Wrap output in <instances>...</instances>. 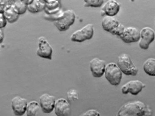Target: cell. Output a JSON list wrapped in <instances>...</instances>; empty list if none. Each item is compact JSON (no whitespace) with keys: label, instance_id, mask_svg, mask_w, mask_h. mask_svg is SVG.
Instances as JSON below:
<instances>
[{"label":"cell","instance_id":"7c38bea8","mask_svg":"<svg viewBox=\"0 0 155 116\" xmlns=\"http://www.w3.org/2000/svg\"><path fill=\"white\" fill-rule=\"evenodd\" d=\"M27 100L20 96H16L11 101V106L16 116H22L25 114L28 105Z\"/></svg>","mask_w":155,"mask_h":116},{"label":"cell","instance_id":"e0dca14e","mask_svg":"<svg viewBox=\"0 0 155 116\" xmlns=\"http://www.w3.org/2000/svg\"><path fill=\"white\" fill-rule=\"evenodd\" d=\"M46 4L41 0H33L27 5V10L32 13H37L44 10Z\"/></svg>","mask_w":155,"mask_h":116},{"label":"cell","instance_id":"9c48e42d","mask_svg":"<svg viewBox=\"0 0 155 116\" xmlns=\"http://www.w3.org/2000/svg\"><path fill=\"white\" fill-rule=\"evenodd\" d=\"M145 87V85L139 80H132L124 85L121 88L123 94L130 93L133 95H137Z\"/></svg>","mask_w":155,"mask_h":116},{"label":"cell","instance_id":"9a60e30c","mask_svg":"<svg viewBox=\"0 0 155 116\" xmlns=\"http://www.w3.org/2000/svg\"><path fill=\"white\" fill-rule=\"evenodd\" d=\"M120 24L119 22L114 17L109 16L105 17L102 21V26L103 29L111 34Z\"/></svg>","mask_w":155,"mask_h":116},{"label":"cell","instance_id":"52a82bcc","mask_svg":"<svg viewBox=\"0 0 155 116\" xmlns=\"http://www.w3.org/2000/svg\"><path fill=\"white\" fill-rule=\"evenodd\" d=\"M155 38V31L152 28L149 27L143 28L140 31V38L139 43L140 48L142 49L147 50Z\"/></svg>","mask_w":155,"mask_h":116},{"label":"cell","instance_id":"5bb4252c","mask_svg":"<svg viewBox=\"0 0 155 116\" xmlns=\"http://www.w3.org/2000/svg\"><path fill=\"white\" fill-rule=\"evenodd\" d=\"M120 8V4L116 0H108L102 7L101 11L107 16L114 17L119 13Z\"/></svg>","mask_w":155,"mask_h":116},{"label":"cell","instance_id":"6da1fadb","mask_svg":"<svg viewBox=\"0 0 155 116\" xmlns=\"http://www.w3.org/2000/svg\"><path fill=\"white\" fill-rule=\"evenodd\" d=\"M147 107L141 101L131 102L123 105L119 110V116H143L147 114Z\"/></svg>","mask_w":155,"mask_h":116},{"label":"cell","instance_id":"cb8c5ba5","mask_svg":"<svg viewBox=\"0 0 155 116\" xmlns=\"http://www.w3.org/2000/svg\"><path fill=\"white\" fill-rule=\"evenodd\" d=\"M13 0H0V13L3 11L5 6L13 4Z\"/></svg>","mask_w":155,"mask_h":116},{"label":"cell","instance_id":"f546056e","mask_svg":"<svg viewBox=\"0 0 155 116\" xmlns=\"http://www.w3.org/2000/svg\"><path fill=\"white\" fill-rule=\"evenodd\" d=\"M23 1L24 0H13V2H18V1Z\"/></svg>","mask_w":155,"mask_h":116},{"label":"cell","instance_id":"d6986e66","mask_svg":"<svg viewBox=\"0 0 155 116\" xmlns=\"http://www.w3.org/2000/svg\"><path fill=\"white\" fill-rule=\"evenodd\" d=\"M40 105L38 102L32 101L28 104L26 109V115L34 116L36 115L40 110Z\"/></svg>","mask_w":155,"mask_h":116},{"label":"cell","instance_id":"2e32d148","mask_svg":"<svg viewBox=\"0 0 155 116\" xmlns=\"http://www.w3.org/2000/svg\"><path fill=\"white\" fill-rule=\"evenodd\" d=\"M2 13H3L7 21L11 23L16 22L18 19L20 15L18 13H16L13 8L12 4L5 6Z\"/></svg>","mask_w":155,"mask_h":116},{"label":"cell","instance_id":"603a6c76","mask_svg":"<svg viewBox=\"0 0 155 116\" xmlns=\"http://www.w3.org/2000/svg\"><path fill=\"white\" fill-rule=\"evenodd\" d=\"M125 28V27L124 25H123L121 23H120L119 25H118V27L113 31V32L111 34L114 35L118 36L120 37L123 32Z\"/></svg>","mask_w":155,"mask_h":116},{"label":"cell","instance_id":"ac0fdd59","mask_svg":"<svg viewBox=\"0 0 155 116\" xmlns=\"http://www.w3.org/2000/svg\"><path fill=\"white\" fill-rule=\"evenodd\" d=\"M143 69L147 75L155 76V58L147 59L143 64Z\"/></svg>","mask_w":155,"mask_h":116},{"label":"cell","instance_id":"5b68a950","mask_svg":"<svg viewBox=\"0 0 155 116\" xmlns=\"http://www.w3.org/2000/svg\"><path fill=\"white\" fill-rule=\"evenodd\" d=\"M94 33L93 24H87L81 29L74 31L71 35L70 39L73 41L82 42L92 38Z\"/></svg>","mask_w":155,"mask_h":116},{"label":"cell","instance_id":"484cf974","mask_svg":"<svg viewBox=\"0 0 155 116\" xmlns=\"http://www.w3.org/2000/svg\"><path fill=\"white\" fill-rule=\"evenodd\" d=\"M7 20L4 15L3 13H0V28L5 27L7 24Z\"/></svg>","mask_w":155,"mask_h":116},{"label":"cell","instance_id":"d4e9b609","mask_svg":"<svg viewBox=\"0 0 155 116\" xmlns=\"http://www.w3.org/2000/svg\"><path fill=\"white\" fill-rule=\"evenodd\" d=\"M83 116H99L101 115L100 113L95 109H90L84 113Z\"/></svg>","mask_w":155,"mask_h":116},{"label":"cell","instance_id":"8fae6325","mask_svg":"<svg viewBox=\"0 0 155 116\" xmlns=\"http://www.w3.org/2000/svg\"><path fill=\"white\" fill-rule=\"evenodd\" d=\"M106 65V62L100 58H95L91 60L90 63V68L94 77H102L104 74Z\"/></svg>","mask_w":155,"mask_h":116},{"label":"cell","instance_id":"44dd1931","mask_svg":"<svg viewBox=\"0 0 155 116\" xmlns=\"http://www.w3.org/2000/svg\"><path fill=\"white\" fill-rule=\"evenodd\" d=\"M104 0H84L85 7H100L104 3Z\"/></svg>","mask_w":155,"mask_h":116},{"label":"cell","instance_id":"f1b7e54d","mask_svg":"<svg viewBox=\"0 0 155 116\" xmlns=\"http://www.w3.org/2000/svg\"><path fill=\"white\" fill-rule=\"evenodd\" d=\"M33 0H24L23 2H25L26 4H29V3H31Z\"/></svg>","mask_w":155,"mask_h":116},{"label":"cell","instance_id":"ba28073f","mask_svg":"<svg viewBox=\"0 0 155 116\" xmlns=\"http://www.w3.org/2000/svg\"><path fill=\"white\" fill-rule=\"evenodd\" d=\"M120 37L126 43L137 42L140 38V31L136 27H125Z\"/></svg>","mask_w":155,"mask_h":116},{"label":"cell","instance_id":"4316f807","mask_svg":"<svg viewBox=\"0 0 155 116\" xmlns=\"http://www.w3.org/2000/svg\"><path fill=\"white\" fill-rule=\"evenodd\" d=\"M0 35H1V43H2V42L3 40L4 36L3 31L2 28H1V33H0Z\"/></svg>","mask_w":155,"mask_h":116},{"label":"cell","instance_id":"277c9868","mask_svg":"<svg viewBox=\"0 0 155 116\" xmlns=\"http://www.w3.org/2000/svg\"><path fill=\"white\" fill-rule=\"evenodd\" d=\"M75 14L71 9L64 11L61 17L54 22V24L60 31H67L75 21Z\"/></svg>","mask_w":155,"mask_h":116},{"label":"cell","instance_id":"7a4b0ae2","mask_svg":"<svg viewBox=\"0 0 155 116\" xmlns=\"http://www.w3.org/2000/svg\"><path fill=\"white\" fill-rule=\"evenodd\" d=\"M117 65L125 75L135 76L138 72L137 68L127 54H122L118 57Z\"/></svg>","mask_w":155,"mask_h":116},{"label":"cell","instance_id":"83f0119b","mask_svg":"<svg viewBox=\"0 0 155 116\" xmlns=\"http://www.w3.org/2000/svg\"><path fill=\"white\" fill-rule=\"evenodd\" d=\"M45 3H49L53 2H55L57 0H44Z\"/></svg>","mask_w":155,"mask_h":116},{"label":"cell","instance_id":"7402d4cb","mask_svg":"<svg viewBox=\"0 0 155 116\" xmlns=\"http://www.w3.org/2000/svg\"><path fill=\"white\" fill-rule=\"evenodd\" d=\"M67 100L69 102L77 101L79 98V94L77 90L74 89H71L69 90L67 93Z\"/></svg>","mask_w":155,"mask_h":116},{"label":"cell","instance_id":"4fadbf2b","mask_svg":"<svg viewBox=\"0 0 155 116\" xmlns=\"http://www.w3.org/2000/svg\"><path fill=\"white\" fill-rule=\"evenodd\" d=\"M54 113L58 116H67L71 114V106L68 100L59 98L56 101Z\"/></svg>","mask_w":155,"mask_h":116},{"label":"cell","instance_id":"3957f363","mask_svg":"<svg viewBox=\"0 0 155 116\" xmlns=\"http://www.w3.org/2000/svg\"><path fill=\"white\" fill-rule=\"evenodd\" d=\"M122 73L120 69L115 63H110L106 67L105 77L110 84L112 85H120L122 78Z\"/></svg>","mask_w":155,"mask_h":116},{"label":"cell","instance_id":"ffe728a7","mask_svg":"<svg viewBox=\"0 0 155 116\" xmlns=\"http://www.w3.org/2000/svg\"><path fill=\"white\" fill-rule=\"evenodd\" d=\"M12 5L16 13L19 15L25 14L27 10V5L23 1L14 2Z\"/></svg>","mask_w":155,"mask_h":116},{"label":"cell","instance_id":"30bf717a","mask_svg":"<svg viewBox=\"0 0 155 116\" xmlns=\"http://www.w3.org/2000/svg\"><path fill=\"white\" fill-rule=\"evenodd\" d=\"M55 102L54 97L48 93L42 94L40 97V105L42 112L45 114H49L53 111Z\"/></svg>","mask_w":155,"mask_h":116},{"label":"cell","instance_id":"8992f818","mask_svg":"<svg viewBox=\"0 0 155 116\" xmlns=\"http://www.w3.org/2000/svg\"><path fill=\"white\" fill-rule=\"evenodd\" d=\"M52 47L44 37H40L38 38V48L37 54L41 58L51 60L53 54Z\"/></svg>","mask_w":155,"mask_h":116}]
</instances>
